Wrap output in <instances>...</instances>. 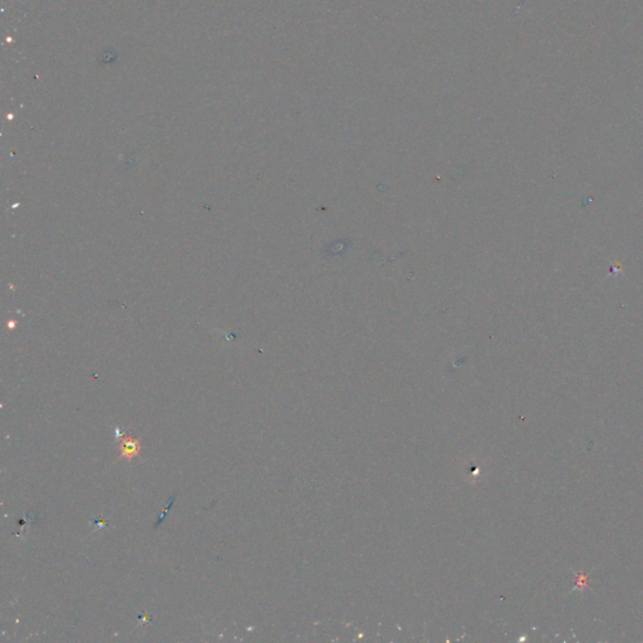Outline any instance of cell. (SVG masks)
Listing matches in <instances>:
<instances>
[{
	"label": "cell",
	"instance_id": "obj_1",
	"mask_svg": "<svg viewBox=\"0 0 643 643\" xmlns=\"http://www.w3.org/2000/svg\"><path fill=\"white\" fill-rule=\"evenodd\" d=\"M121 442H122L121 451H122L123 456H126V458L129 459H133L135 456H137L138 455L137 439H133V437H126V439H123Z\"/></svg>",
	"mask_w": 643,
	"mask_h": 643
},
{
	"label": "cell",
	"instance_id": "obj_2",
	"mask_svg": "<svg viewBox=\"0 0 643 643\" xmlns=\"http://www.w3.org/2000/svg\"><path fill=\"white\" fill-rule=\"evenodd\" d=\"M175 499H176V495H172V496H171V497H170V501H168V505H167V508L165 509L164 512H162V513H161V514H160V516H159V519H157V523H156V525H155V528H159V527H160V524H161V523H162V521H164V519H165V516H166V515H167V513H168V510H170V509H171V506H172V504H174V501H175Z\"/></svg>",
	"mask_w": 643,
	"mask_h": 643
},
{
	"label": "cell",
	"instance_id": "obj_3",
	"mask_svg": "<svg viewBox=\"0 0 643 643\" xmlns=\"http://www.w3.org/2000/svg\"><path fill=\"white\" fill-rule=\"evenodd\" d=\"M93 524H97V525H99V527H101V528H103V527H107V525H108V524H107V523H106V521H103V520H102V519H97V520H94V521H93Z\"/></svg>",
	"mask_w": 643,
	"mask_h": 643
}]
</instances>
